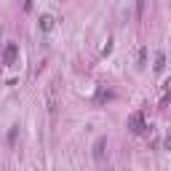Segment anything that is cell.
I'll return each instance as SVG.
<instances>
[{
	"label": "cell",
	"instance_id": "obj_1",
	"mask_svg": "<svg viewBox=\"0 0 171 171\" xmlns=\"http://www.w3.org/2000/svg\"><path fill=\"white\" fill-rule=\"evenodd\" d=\"M40 27H43V30H48V27H51V19H48V16H46V19H40Z\"/></svg>",
	"mask_w": 171,
	"mask_h": 171
}]
</instances>
